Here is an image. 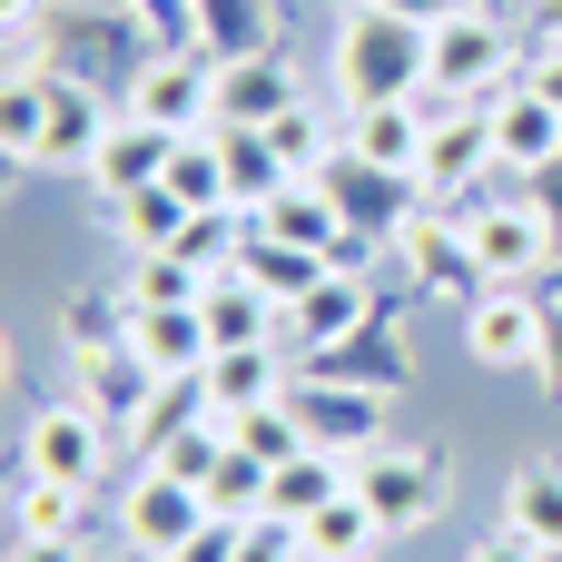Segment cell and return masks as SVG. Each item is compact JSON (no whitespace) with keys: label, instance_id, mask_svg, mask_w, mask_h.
<instances>
[{"label":"cell","instance_id":"3","mask_svg":"<svg viewBox=\"0 0 562 562\" xmlns=\"http://www.w3.org/2000/svg\"><path fill=\"white\" fill-rule=\"evenodd\" d=\"M119 109H138L148 128H168V138H188V128H217V59L207 49H158L138 79H128V99Z\"/></svg>","mask_w":562,"mask_h":562},{"label":"cell","instance_id":"36","mask_svg":"<svg viewBox=\"0 0 562 562\" xmlns=\"http://www.w3.org/2000/svg\"><path fill=\"white\" fill-rule=\"evenodd\" d=\"M237 553H247V524H217V514H207V524H198V543H178L168 562H237Z\"/></svg>","mask_w":562,"mask_h":562},{"label":"cell","instance_id":"41","mask_svg":"<svg viewBox=\"0 0 562 562\" xmlns=\"http://www.w3.org/2000/svg\"><path fill=\"white\" fill-rule=\"evenodd\" d=\"M533 49H562V0H533Z\"/></svg>","mask_w":562,"mask_h":562},{"label":"cell","instance_id":"6","mask_svg":"<svg viewBox=\"0 0 562 562\" xmlns=\"http://www.w3.org/2000/svg\"><path fill=\"white\" fill-rule=\"evenodd\" d=\"M198 524H207V494L198 484H178V474H128V494H119V533H128V553L168 562L178 543H198Z\"/></svg>","mask_w":562,"mask_h":562},{"label":"cell","instance_id":"43","mask_svg":"<svg viewBox=\"0 0 562 562\" xmlns=\"http://www.w3.org/2000/svg\"><path fill=\"white\" fill-rule=\"evenodd\" d=\"M40 10H49V0H0V20H40Z\"/></svg>","mask_w":562,"mask_h":562},{"label":"cell","instance_id":"37","mask_svg":"<svg viewBox=\"0 0 562 562\" xmlns=\"http://www.w3.org/2000/svg\"><path fill=\"white\" fill-rule=\"evenodd\" d=\"M366 10H395V20H425V30H435V20H454V10H484V0H366Z\"/></svg>","mask_w":562,"mask_h":562},{"label":"cell","instance_id":"14","mask_svg":"<svg viewBox=\"0 0 562 562\" xmlns=\"http://www.w3.org/2000/svg\"><path fill=\"white\" fill-rule=\"evenodd\" d=\"M425 128H435L425 99H366V109H346V158L415 178V168H425Z\"/></svg>","mask_w":562,"mask_h":562},{"label":"cell","instance_id":"24","mask_svg":"<svg viewBox=\"0 0 562 562\" xmlns=\"http://www.w3.org/2000/svg\"><path fill=\"white\" fill-rule=\"evenodd\" d=\"M286 385H277V346H227V356H207V375H198V405L227 425V415H247V405H277Z\"/></svg>","mask_w":562,"mask_h":562},{"label":"cell","instance_id":"13","mask_svg":"<svg viewBox=\"0 0 562 562\" xmlns=\"http://www.w3.org/2000/svg\"><path fill=\"white\" fill-rule=\"evenodd\" d=\"M464 346H474V366L514 375V366L543 356V306H533L524 286H484V296L464 306Z\"/></svg>","mask_w":562,"mask_h":562},{"label":"cell","instance_id":"26","mask_svg":"<svg viewBox=\"0 0 562 562\" xmlns=\"http://www.w3.org/2000/svg\"><path fill=\"white\" fill-rule=\"evenodd\" d=\"M385 543H395V533L366 514V494H356V484H346V494H336V504L306 524V562H375Z\"/></svg>","mask_w":562,"mask_h":562},{"label":"cell","instance_id":"27","mask_svg":"<svg viewBox=\"0 0 562 562\" xmlns=\"http://www.w3.org/2000/svg\"><path fill=\"white\" fill-rule=\"evenodd\" d=\"M168 188L207 217V207H237V178H227V138L217 128H188L178 148H168Z\"/></svg>","mask_w":562,"mask_h":562},{"label":"cell","instance_id":"1","mask_svg":"<svg viewBox=\"0 0 562 562\" xmlns=\"http://www.w3.org/2000/svg\"><path fill=\"white\" fill-rule=\"evenodd\" d=\"M336 89H346V109H366V99H425L435 89V30L356 0L346 30H336Z\"/></svg>","mask_w":562,"mask_h":562},{"label":"cell","instance_id":"22","mask_svg":"<svg viewBox=\"0 0 562 562\" xmlns=\"http://www.w3.org/2000/svg\"><path fill=\"white\" fill-rule=\"evenodd\" d=\"M89 524V484H59V474H30L10 484V543H79Z\"/></svg>","mask_w":562,"mask_h":562},{"label":"cell","instance_id":"17","mask_svg":"<svg viewBox=\"0 0 562 562\" xmlns=\"http://www.w3.org/2000/svg\"><path fill=\"white\" fill-rule=\"evenodd\" d=\"M109 128H119V109H109V89H89V79H69V69H49V148H40V168H89Z\"/></svg>","mask_w":562,"mask_h":562},{"label":"cell","instance_id":"34","mask_svg":"<svg viewBox=\"0 0 562 562\" xmlns=\"http://www.w3.org/2000/svg\"><path fill=\"white\" fill-rule=\"evenodd\" d=\"M227 435L257 454V464H296L306 454V425H296V405L277 395V405H247V415H227Z\"/></svg>","mask_w":562,"mask_h":562},{"label":"cell","instance_id":"28","mask_svg":"<svg viewBox=\"0 0 562 562\" xmlns=\"http://www.w3.org/2000/svg\"><path fill=\"white\" fill-rule=\"evenodd\" d=\"M504 533H524L533 553H562V464H524L504 484Z\"/></svg>","mask_w":562,"mask_h":562},{"label":"cell","instance_id":"29","mask_svg":"<svg viewBox=\"0 0 562 562\" xmlns=\"http://www.w3.org/2000/svg\"><path fill=\"white\" fill-rule=\"evenodd\" d=\"M0 148H10V168H40V148H49V69L0 89Z\"/></svg>","mask_w":562,"mask_h":562},{"label":"cell","instance_id":"38","mask_svg":"<svg viewBox=\"0 0 562 562\" xmlns=\"http://www.w3.org/2000/svg\"><path fill=\"white\" fill-rule=\"evenodd\" d=\"M533 366H543V385L562 395V306H543V356H533Z\"/></svg>","mask_w":562,"mask_h":562},{"label":"cell","instance_id":"23","mask_svg":"<svg viewBox=\"0 0 562 562\" xmlns=\"http://www.w3.org/2000/svg\"><path fill=\"white\" fill-rule=\"evenodd\" d=\"M198 316H207V346H217V356H227V346H277V326H286V306H277L267 286H247V277H207Z\"/></svg>","mask_w":562,"mask_h":562},{"label":"cell","instance_id":"15","mask_svg":"<svg viewBox=\"0 0 562 562\" xmlns=\"http://www.w3.org/2000/svg\"><path fill=\"white\" fill-rule=\"evenodd\" d=\"M405 267H415L425 296H464V306L494 286L484 257H474V227H464V217H415V227H405Z\"/></svg>","mask_w":562,"mask_h":562},{"label":"cell","instance_id":"42","mask_svg":"<svg viewBox=\"0 0 562 562\" xmlns=\"http://www.w3.org/2000/svg\"><path fill=\"white\" fill-rule=\"evenodd\" d=\"M10 562H79V543H10Z\"/></svg>","mask_w":562,"mask_h":562},{"label":"cell","instance_id":"7","mask_svg":"<svg viewBox=\"0 0 562 562\" xmlns=\"http://www.w3.org/2000/svg\"><path fill=\"white\" fill-rule=\"evenodd\" d=\"M316 178L336 188V207H346V227H356V237H395V247H405V227L425 217V207H415V198H425V178L366 168V158H346V148H336V158H326Z\"/></svg>","mask_w":562,"mask_h":562},{"label":"cell","instance_id":"5","mask_svg":"<svg viewBox=\"0 0 562 562\" xmlns=\"http://www.w3.org/2000/svg\"><path fill=\"white\" fill-rule=\"evenodd\" d=\"M356 494H366V514H375L385 533H415V524L445 514V464H435L425 445H375V454L356 464Z\"/></svg>","mask_w":562,"mask_h":562},{"label":"cell","instance_id":"30","mask_svg":"<svg viewBox=\"0 0 562 562\" xmlns=\"http://www.w3.org/2000/svg\"><path fill=\"white\" fill-rule=\"evenodd\" d=\"M237 277H247V286H267L277 306H296V296L326 277V257H306V247H277V237L257 227V237H247V257H237Z\"/></svg>","mask_w":562,"mask_h":562},{"label":"cell","instance_id":"16","mask_svg":"<svg viewBox=\"0 0 562 562\" xmlns=\"http://www.w3.org/2000/svg\"><path fill=\"white\" fill-rule=\"evenodd\" d=\"M128 346H138V366L158 375V385H188V375H207V316L198 306H128Z\"/></svg>","mask_w":562,"mask_h":562},{"label":"cell","instance_id":"9","mask_svg":"<svg viewBox=\"0 0 562 562\" xmlns=\"http://www.w3.org/2000/svg\"><path fill=\"white\" fill-rule=\"evenodd\" d=\"M286 405H296L306 445H316V454H346V464H366L375 435H385V395H366V385H326V375H306V385H286Z\"/></svg>","mask_w":562,"mask_h":562},{"label":"cell","instance_id":"10","mask_svg":"<svg viewBox=\"0 0 562 562\" xmlns=\"http://www.w3.org/2000/svg\"><path fill=\"white\" fill-rule=\"evenodd\" d=\"M474 227V257H484V277L494 286H524V277H543L553 267V217H543V198H504V207H474L464 217Z\"/></svg>","mask_w":562,"mask_h":562},{"label":"cell","instance_id":"2","mask_svg":"<svg viewBox=\"0 0 562 562\" xmlns=\"http://www.w3.org/2000/svg\"><path fill=\"white\" fill-rule=\"evenodd\" d=\"M435 89H445V99H494V89H514V30L494 20V0L435 20Z\"/></svg>","mask_w":562,"mask_h":562},{"label":"cell","instance_id":"25","mask_svg":"<svg viewBox=\"0 0 562 562\" xmlns=\"http://www.w3.org/2000/svg\"><path fill=\"white\" fill-rule=\"evenodd\" d=\"M188 30H198V49H207L217 69L277 49V10H267V0H188Z\"/></svg>","mask_w":562,"mask_h":562},{"label":"cell","instance_id":"33","mask_svg":"<svg viewBox=\"0 0 562 562\" xmlns=\"http://www.w3.org/2000/svg\"><path fill=\"white\" fill-rule=\"evenodd\" d=\"M198 296H207V267H188L178 247H158V257L128 267V306H198Z\"/></svg>","mask_w":562,"mask_h":562},{"label":"cell","instance_id":"21","mask_svg":"<svg viewBox=\"0 0 562 562\" xmlns=\"http://www.w3.org/2000/svg\"><path fill=\"white\" fill-rule=\"evenodd\" d=\"M366 316H375V296H366V277H356V267H326V277H316V286H306V296L286 306V336H296V346L316 356V346H336V336H356Z\"/></svg>","mask_w":562,"mask_h":562},{"label":"cell","instance_id":"39","mask_svg":"<svg viewBox=\"0 0 562 562\" xmlns=\"http://www.w3.org/2000/svg\"><path fill=\"white\" fill-rule=\"evenodd\" d=\"M524 79H533V89L562 109V49H533V69H524Z\"/></svg>","mask_w":562,"mask_h":562},{"label":"cell","instance_id":"19","mask_svg":"<svg viewBox=\"0 0 562 562\" xmlns=\"http://www.w3.org/2000/svg\"><path fill=\"white\" fill-rule=\"evenodd\" d=\"M316 375H326V385H366V395H385V385H405V375H415V356H405V336H395L385 316H366L356 336L316 346Z\"/></svg>","mask_w":562,"mask_h":562},{"label":"cell","instance_id":"12","mask_svg":"<svg viewBox=\"0 0 562 562\" xmlns=\"http://www.w3.org/2000/svg\"><path fill=\"white\" fill-rule=\"evenodd\" d=\"M484 109H494V158H504V168H524V178H553L562 168V109L533 89V79L494 89Z\"/></svg>","mask_w":562,"mask_h":562},{"label":"cell","instance_id":"11","mask_svg":"<svg viewBox=\"0 0 562 562\" xmlns=\"http://www.w3.org/2000/svg\"><path fill=\"white\" fill-rule=\"evenodd\" d=\"M484 168H504L494 158V109H474V99H445L435 109V128H425V198H464Z\"/></svg>","mask_w":562,"mask_h":562},{"label":"cell","instance_id":"4","mask_svg":"<svg viewBox=\"0 0 562 562\" xmlns=\"http://www.w3.org/2000/svg\"><path fill=\"white\" fill-rule=\"evenodd\" d=\"M109 415L99 405H79V395H59V405H40L30 415V435H20V464L30 474H59V484H99L109 474Z\"/></svg>","mask_w":562,"mask_h":562},{"label":"cell","instance_id":"18","mask_svg":"<svg viewBox=\"0 0 562 562\" xmlns=\"http://www.w3.org/2000/svg\"><path fill=\"white\" fill-rule=\"evenodd\" d=\"M168 148H178L168 128H148L138 109H119V128H109L99 158H89V188H99V198H138V188L168 178Z\"/></svg>","mask_w":562,"mask_h":562},{"label":"cell","instance_id":"8","mask_svg":"<svg viewBox=\"0 0 562 562\" xmlns=\"http://www.w3.org/2000/svg\"><path fill=\"white\" fill-rule=\"evenodd\" d=\"M277 247H306V257H326V267H356V227H346V207H336V188L326 178H286L267 207H247Z\"/></svg>","mask_w":562,"mask_h":562},{"label":"cell","instance_id":"32","mask_svg":"<svg viewBox=\"0 0 562 562\" xmlns=\"http://www.w3.org/2000/svg\"><path fill=\"white\" fill-rule=\"evenodd\" d=\"M217 138H227V178H237V207H267V198L296 178V168L267 148V128H217Z\"/></svg>","mask_w":562,"mask_h":562},{"label":"cell","instance_id":"20","mask_svg":"<svg viewBox=\"0 0 562 562\" xmlns=\"http://www.w3.org/2000/svg\"><path fill=\"white\" fill-rule=\"evenodd\" d=\"M296 109V69L267 49V59H227L217 69V128H267Z\"/></svg>","mask_w":562,"mask_h":562},{"label":"cell","instance_id":"40","mask_svg":"<svg viewBox=\"0 0 562 562\" xmlns=\"http://www.w3.org/2000/svg\"><path fill=\"white\" fill-rule=\"evenodd\" d=\"M464 562H553V553H533L524 533H504V543H484V553H464Z\"/></svg>","mask_w":562,"mask_h":562},{"label":"cell","instance_id":"31","mask_svg":"<svg viewBox=\"0 0 562 562\" xmlns=\"http://www.w3.org/2000/svg\"><path fill=\"white\" fill-rule=\"evenodd\" d=\"M188 217H198V207H188L168 178H158V188H138V198H119V227H128V247H138V257L178 247V237H188Z\"/></svg>","mask_w":562,"mask_h":562},{"label":"cell","instance_id":"35","mask_svg":"<svg viewBox=\"0 0 562 562\" xmlns=\"http://www.w3.org/2000/svg\"><path fill=\"white\" fill-rule=\"evenodd\" d=\"M267 148H277V158H286V168H296V178H316V168H326V158H336V148H326V119H316V109H306V99H296V109H286V119H267Z\"/></svg>","mask_w":562,"mask_h":562}]
</instances>
